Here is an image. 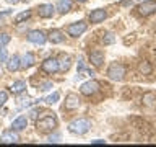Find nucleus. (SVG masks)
I'll use <instances>...</instances> for the list:
<instances>
[{
	"instance_id": "obj_1",
	"label": "nucleus",
	"mask_w": 156,
	"mask_h": 147,
	"mask_svg": "<svg viewBox=\"0 0 156 147\" xmlns=\"http://www.w3.org/2000/svg\"><path fill=\"white\" fill-rule=\"evenodd\" d=\"M91 127V121L86 119V118H78V119H73L70 124H68V131L72 132V134H86L88 131H90Z\"/></svg>"
},
{
	"instance_id": "obj_2",
	"label": "nucleus",
	"mask_w": 156,
	"mask_h": 147,
	"mask_svg": "<svg viewBox=\"0 0 156 147\" xmlns=\"http://www.w3.org/2000/svg\"><path fill=\"white\" fill-rule=\"evenodd\" d=\"M127 75V67L120 62H112L107 69V77L114 82H122Z\"/></svg>"
},
{
	"instance_id": "obj_3",
	"label": "nucleus",
	"mask_w": 156,
	"mask_h": 147,
	"mask_svg": "<svg viewBox=\"0 0 156 147\" xmlns=\"http://www.w3.org/2000/svg\"><path fill=\"white\" fill-rule=\"evenodd\" d=\"M36 126L41 132H51L57 127V119L52 115H46L44 118H41V119H37Z\"/></svg>"
},
{
	"instance_id": "obj_4",
	"label": "nucleus",
	"mask_w": 156,
	"mask_h": 147,
	"mask_svg": "<svg viewBox=\"0 0 156 147\" xmlns=\"http://www.w3.org/2000/svg\"><path fill=\"white\" fill-rule=\"evenodd\" d=\"M86 28H88V24L85 21H76V23L68 24L67 33H68V36H72V38H78V36H81V34L86 31Z\"/></svg>"
},
{
	"instance_id": "obj_5",
	"label": "nucleus",
	"mask_w": 156,
	"mask_h": 147,
	"mask_svg": "<svg viewBox=\"0 0 156 147\" xmlns=\"http://www.w3.org/2000/svg\"><path fill=\"white\" fill-rule=\"evenodd\" d=\"M41 69H42V72L49 74V75H52V74L58 72V59H55V57H47L46 61L41 64Z\"/></svg>"
},
{
	"instance_id": "obj_6",
	"label": "nucleus",
	"mask_w": 156,
	"mask_h": 147,
	"mask_svg": "<svg viewBox=\"0 0 156 147\" xmlns=\"http://www.w3.org/2000/svg\"><path fill=\"white\" fill-rule=\"evenodd\" d=\"M138 13L141 17H148V15L156 13V0H146V2L138 5Z\"/></svg>"
},
{
	"instance_id": "obj_7",
	"label": "nucleus",
	"mask_w": 156,
	"mask_h": 147,
	"mask_svg": "<svg viewBox=\"0 0 156 147\" xmlns=\"http://www.w3.org/2000/svg\"><path fill=\"white\" fill-rule=\"evenodd\" d=\"M26 38H28V41H29V43H33V44H39V46H42V44L47 41L46 33L41 31V29H34V31H29Z\"/></svg>"
},
{
	"instance_id": "obj_8",
	"label": "nucleus",
	"mask_w": 156,
	"mask_h": 147,
	"mask_svg": "<svg viewBox=\"0 0 156 147\" xmlns=\"http://www.w3.org/2000/svg\"><path fill=\"white\" fill-rule=\"evenodd\" d=\"M98 90H99V83H98L96 80H88V82H85V83L80 87L81 95H85V96L94 95V93H98Z\"/></svg>"
},
{
	"instance_id": "obj_9",
	"label": "nucleus",
	"mask_w": 156,
	"mask_h": 147,
	"mask_svg": "<svg viewBox=\"0 0 156 147\" xmlns=\"http://www.w3.org/2000/svg\"><path fill=\"white\" fill-rule=\"evenodd\" d=\"M90 62L96 69H99L102 66V62H104V52H102L101 49H93L90 52Z\"/></svg>"
},
{
	"instance_id": "obj_10",
	"label": "nucleus",
	"mask_w": 156,
	"mask_h": 147,
	"mask_svg": "<svg viewBox=\"0 0 156 147\" xmlns=\"http://www.w3.org/2000/svg\"><path fill=\"white\" fill-rule=\"evenodd\" d=\"M80 98H78V95H75V93H68V95L65 96V105H63V108L65 110H76L78 106H80Z\"/></svg>"
},
{
	"instance_id": "obj_11",
	"label": "nucleus",
	"mask_w": 156,
	"mask_h": 147,
	"mask_svg": "<svg viewBox=\"0 0 156 147\" xmlns=\"http://www.w3.org/2000/svg\"><path fill=\"white\" fill-rule=\"evenodd\" d=\"M107 18V12L104 8H96L90 13V21L91 23H102Z\"/></svg>"
},
{
	"instance_id": "obj_12",
	"label": "nucleus",
	"mask_w": 156,
	"mask_h": 147,
	"mask_svg": "<svg viewBox=\"0 0 156 147\" xmlns=\"http://www.w3.org/2000/svg\"><path fill=\"white\" fill-rule=\"evenodd\" d=\"M20 141V137L16 132L12 131H5L2 136H0V144H16V142Z\"/></svg>"
},
{
	"instance_id": "obj_13",
	"label": "nucleus",
	"mask_w": 156,
	"mask_h": 147,
	"mask_svg": "<svg viewBox=\"0 0 156 147\" xmlns=\"http://www.w3.org/2000/svg\"><path fill=\"white\" fill-rule=\"evenodd\" d=\"M54 12H55V7L51 3H42V5H39L37 7V13H39V17L41 18H51Z\"/></svg>"
},
{
	"instance_id": "obj_14",
	"label": "nucleus",
	"mask_w": 156,
	"mask_h": 147,
	"mask_svg": "<svg viewBox=\"0 0 156 147\" xmlns=\"http://www.w3.org/2000/svg\"><path fill=\"white\" fill-rule=\"evenodd\" d=\"M47 39H49L52 44H60V43H63L65 36H63V33L60 31V29H51V31H49V34H47Z\"/></svg>"
},
{
	"instance_id": "obj_15",
	"label": "nucleus",
	"mask_w": 156,
	"mask_h": 147,
	"mask_svg": "<svg viewBox=\"0 0 156 147\" xmlns=\"http://www.w3.org/2000/svg\"><path fill=\"white\" fill-rule=\"evenodd\" d=\"M7 69L10 72L20 70V69H21V57H20V56H12L7 61Z\"/></svg>"
},
{
	"instance_id": "obj_16",
	"label": "nucleus",
	"mask_w": 156,
	"mask_h": 147,
	"mask_svg": "<svg viewBox=\"0 0 156 147\" xmlns=\"http://www.w3.org/2000/svg\"><path fill=\"white\" fill-rule=\"evenodd\" d=\"M26 126H28V118L23 116V115L18 116L16 119L12 123V129H13V131H23Z\"/></svg>"
},
{
	"instance_id": "obj_17",
	"label": "nucleus",
	"mask_w": 156,
	"mask_h": 147,
	"mask_svg": "<svg viewBox=\"0 0 156 147\" xmlns=\"http://www.w3.org/2000/svg\"><path fill=\"white\" fill-rule=\"evenodd\" d=\"M24 90H26V82L24 80H16L10 85V92H12L13 95H20V93H23Z\"/></svg>"
},
{
	"instance_id": "obj_18",
	"label": "nucleus",
	"mask_w": 156,
	"mask_h": 147,
	"mask_svg": "<svg viewBox=\"0 0 156 147\" xmlns=\"http://www.w3.org/2000/svg\"><path fill=\"white\" fill-rule=\"evenodd\" d=\"M34 62H36V57H34V54L26 52V54H24V56L21 57V69H29V67H33Z\"/></svg>"
},
{
	"instance_id": "obj_19",
	"label": "nucleus",
	"mask_w": 156,
	"mask_h": 147,
	"mask_svg": "<svg viewBox=\"0 0 156 147\" xmlns=\"http://www.w3.org/2000/svg\"><path fill=\"white\" fill-rule=\"evenodd\" d=\"M72 67V57L70 56H62L58 61V70L60 72H67Z\"/></svg>"
},
{
	"instance_id": "obj_20",
	"label": "nucleus",
	"mask_w": 156,
	"mask_h": 147,
	"mask_svg": "<svg viewBox=\"0 0 156 147\" xmlns=\"http://www.w3.org/2000/svg\"><path fill=\"white\" fill-rule=\"evenodd\" d=\"M57 10L60 12L62 15H65L68 13L72 10V0H58V3H57Z\"/></svg>"
},
{
	"instance_id": "obj_21",
	"label": "nucleus",
	"mask_w": 156,
	"mask_h": 147,
	"mask_svg": "<svg viewBox=\"0 0 156 147\" xmlns=\"http://www.w3.org/2000/svg\"><path fill=\"white\" fill-rule=\"evenodd\" d=\"M138 70H140L141 74H143V75H148V74H151V64H150V62H146V61L140 62Z\"/></svg>"
},
{
	"instance_id": "obj_22",
	"label": "nucleus",
	"mask_w": 156,
	"mask_h": 147,
	"mask_svg": "<svg viewBox=\"0 0 156 147\" xmlns=\"http://www.w3.org/2000/svg\"><path fill=\"white\" fill-rule=\"evenodd\" d=\"M29 17H31V12H29V10L21 12V13H18L16 17H15V23H21V21H24V20H28Z\"/></svg>"
},
{
	"instance_id": "obj_23",
	"label": "nucleus",
	"mask_w": 156,
	"mask_h": 147,
	"mask_svg": "<svg viewBox=\"0 0 156 147\" xmlns=\"http://www.w3.org/2000/svg\"><path fill=\"white\" fill-rule=\"evenodd\" d=\"M58 98H60V93H58V92H54L52 95H49L44 101H46L47 105H54V103H57V101H58Z\"/></svg>"
},
{
	"instance_id": "obj_24",
	"label": "nucleus",
	"mask_w": 156,
	"mask_h": 147,
	"mask_svg": "<svg viewBox=\"0 0 156 147\" xmlns=\"http://www.w3.org/2000/svg\"><path fill=\"white\" fill-rule=\"evenodd\" d=\"M10 39H12V36H10L8 33H0V47L7 46V44L10 43Z\"/></svg>"
},
{
	"instance_id": "obj_25",
	"label": "nucleus",
	"mask_w": 156,
	"mask_h": 147,
	"mask_svg": "<svg viewBox=\"0 0 156 147\" xmlns=\"http://www.w3.org/2000/svg\"><path fill=\"white\" fill-rule=\"evenodd\" d=\"M114 41H115V38L112 33H107V34H104V38H102V43L104 44H112Z\"/></svg>"
},
{
	"instance_id": "obj_26",
	"label": "nucleus",
	"mask_w": 156,
	"mask_h": 147,
	"mask_svg": "<svg viewBox=\"0 0 156 147\" xmlns=\"http://www.w3.org/2000/svg\"><path fill=\"white\" fill-rule=\"evenodd\" d=\"M7 100H8V93L7 92H0V108L7 103Z\"/></svg>"
},
{
	"instance_id": "obj_27",
	"label": "nucleus",
	"mask_w": 156,
	"mask_h": 147,
	"mask_svg": "<svg viewBox=\"0 0 156 147\" xmlns=\"http://www.w3.org/2000/svg\"><path fill=\"white\" fill-rule=\"evenodd\" d=\"M49 88H52V83H51V82H46V83H42V85L39 87V90H41V92H46V90H49Z\"/></svg>"
},
{
	"instance_id": "obj_28",
	"label": "nucleus",
	"mask_w": 156,
	"mask_h": 147,
	"mask_svg": "<svg viewBox=\"0 0 156 147\" xmlns=\"http://www.w3.org/2000/svg\"><path fill=\"white\" fill-rule=\"evenodd\" d=\"M0 61H7V51H5L3 47H0Z\"/></svg>"
},
{
	"instance_id": "obj_29",
	"label": "nucleus",
	"mask_w": 156,
	"mask_h": 147,
	"mask_svg": "<svg viewBox=\"0 0 156 147\" xmlns=\"http://www.w3.org/2000/svg\"><path fill=\"white\" fill-rule=\"evenodd\" d=\"M91 144H104L102 139H96V141H91Z\"/></svg>"
},
{
	"instance_id": "obj_30",
	"label": "nucleus",
	"mask_w": 156,
	"mask_h": 147,
	"mask_svg": "<svg viewBox=\"0 0 156 147\" xmlns=\"http://www.w3.org/2000/svg\"><path fill=\"white\" fill-rule=\"evenodd\" d=\"M8 3H12V5H16L18 2H21V0H7Z\"/></svg>"
},
{
	"instance_id": "obj_31",
	"label": "nucleus",
	"mask_w": 156,
	"mask_h": 147,
	"mask_svg": "<svg viewBox=\"0 0 156 147\" xmlns=\"http://www.w3.org/2000/svg\"><path fill=\"white\" fill-rule=\"evenodd\" d=\"M49 141H51V142H57V141H58V136H54V137H51Z\"/></svg>"
},
{
	"instance_id": "obj_32",
	"label": "nucleus",
	"mask_w": 156,
	"mask_h": 147,
	"mask_svg": "<svg viewBox=\"0 0 156 147\" xmlns=\"http://www.w3.org/2000/svg\"><path fill=\"white\" fill-rule=\"evenodd\" d=\"M78 2H86V0H78Z\"/></svg>"
},
{
	"instance_id": "obj_33",
	"label": "nucleus",
	"mask_w": 156,
	"mask_h": 147,
	"mask_svg": "<svg viewBox=\"0 0 156 147\" xmlns=\"http://www.w3.org/2000/svg\"><path fill=\"white\" fill-rule=\"evenodd\" d=\"M21 2H28V0H21Z\"/></svg>"
}]
</instances>
